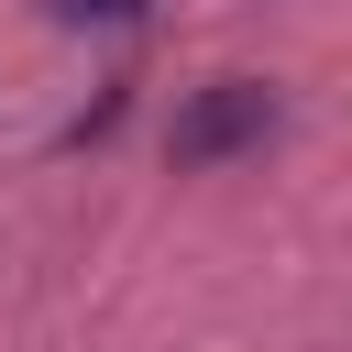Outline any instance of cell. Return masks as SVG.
<instances>
[{
    "label": "cell",
    "instance_id": "obj_1",
    "mask_svg": "<svg viewBox=\"0 0 352 352\" xmlns=\"http://www.w3.org/2000/svg\"><path fill=\"white\" fill-rule=\"evenodd\" d=\"M264 132H275V88L209 77V88L176 110V165H220V154H242V143H264Z\"/></svg>",
    "mask_w": 352,
    "mask_h": 352
}]
</instances>
